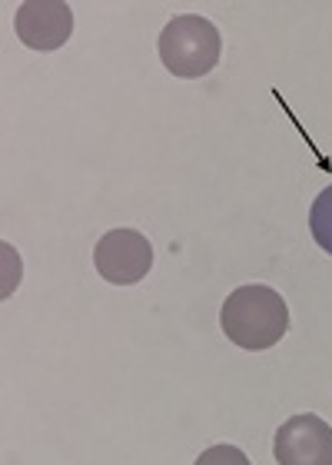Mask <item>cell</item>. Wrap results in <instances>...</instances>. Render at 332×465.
Masks as SVG:
<instances>
[{"instance_id": "2", "label": "cell", "mask_w": 332, "mask_h": 465, "mask_svg": "<svg viewBox=\"0 0 332 465\" xmlns=\"http://www.w3.org/2000/svg\"><path fill=\"white\" fill-rule=\"evenodd\" d=\"M157 50L163 67L173 77L196 80V77H206L220 64L223 37L213 27V20L200 17V14H183V17H173L163 27V34L157 40Z\"/></svg>"}, {"instance_id": "4", "label": "cell", "mask_w": 332, "mask_h": 465, "mask_svg": "<svg viewBox=\"0 0 332 465\" xmlns=\"http://www.w3.org/2000/svg\"><path fill=\"white\" fill-rule=\"evenodd\" d=\"M273 456L279 465H332V426L313 412L286 419L276 432Z\"/></svg>"}, {"instance_id": "6", "label": "cell", "mask_w": 332, "mask_h": 465, "mask_svg": "<svg viewBox=\"0 0 332 465\" xmlns=\"http://www.w3.org/2000/svg\"><path fill=\"white\" fill-rule=\"evenodd\" d=\"M309 230H313V240L319 242V250H326L332 256V186H326L323 193L313 200Z\"/></svg>"}, {"instance_id": "5", "label": "cell", "mask_w": 332, "mask_h": 465, "mask_svg": "<svg viewBox=\"0 0 332 465\" xmlns=\"http://www.w3.org/2000/svg\"><path fill=\"white\" fill-rule=\"evenodd\" d=\"M14 30L24 47L57 50L73 34V10L63 0H27L14 17Z\"/></svg>"}, {"instance_id": "1", "label": "cell", "mask_w": 332, "mask_h": 465, "mask_svg": "<svg viewBox=\"0 0 332 465\" xmlns=\"http://www.w3.org/2000/svg\"><path fill=\"white\" fill-rule=\"evenodd\" d=\"M220 326L229 342L259 352V349H273L286 336L289 310L273 286L253 282V286H239L226 296L223 310H220Z\"/></svg>"}, {"instance_id": "3", "label": "cell", "mask_w": 332, "mask_h": 465, "mask_svg": "<svg viewBox=\"0 0 332 465\" xmlns=\"http://www.w3.org/2000/svg\"><path fill=\"white\" fill-rule=\"evenodd\" d=\"M93 266L110 286H133L153 270V246L137 230H110L93 250Z\"/></svg>"}]
</instances>
